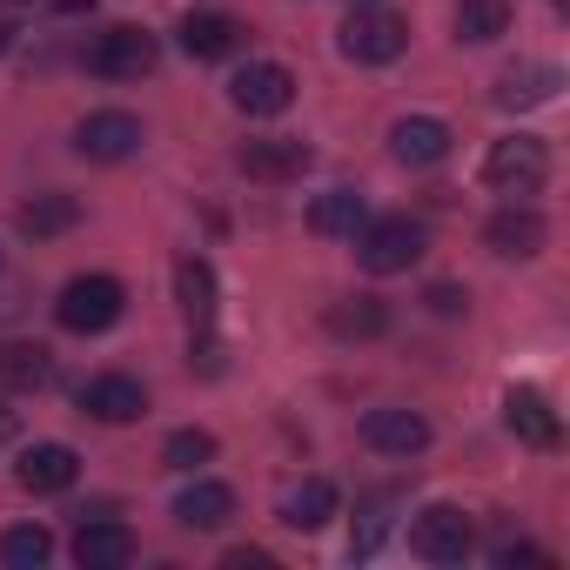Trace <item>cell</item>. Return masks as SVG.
<instances>
[{
	"label": "cell",
	"mask_w": 570,
	"mask_h": 570,
	"mask_svg": "<svg viewBox=\"0 0 570 570\" xmlns=\"http://www.w3.org/2000/svg\"><path fill=\"white\" fill-rule=\"evenodd\" d=\"M141 121L135 115H121V108H101V115H88L81 128H75V148L88 155V161H128V155H141Z\"/></svg>",
	"instance_id": "obj_9"
},
{
	"label": "cell",
	"mask_w": 570,
	"mask_h": 570,
	"mask_svg": "<svg viewBox=\"0 0 570 570\" xmlns=\"http://www.w3.org/2000/svg\"><path fill=\"white\" fill-rule=\"evenodd\" d=\"M8 436H21V416H14L8 403H0V443H8Z\"/></svg>",
	"instance_id": "obj_32"
},
{
	"label": "cell",
	"mask_w": 570,
	"mask_h": 570,
	"mask_svg": "<svg viewBox=\"0 0 570 570\" xmlns=\"http://www.w3.org/2000/svg\"><path fill=\"white\" fill-rule=\"evenodd\" d=\"M503 423H510L530 450H557V436H563V430H557V410H550L537 390H510V396H503Z\"/></svg>",
	"instance_id": "obj_19"
},
{
	"label": "cell",
	"mask_w": 570,
	"mask_h": 570,
	"mask_svg": "<svg viewBox=\"0 0 570 570\" xmlns=\"http://www.w3.org/2000/svg\"><path fill=\"white\" fill-rule=\"evenodd\" d=\"M208 456H215V436H208V430H175V436L161 443V463H168V470H202Z\"/></svg>",
	"instance_id": "obj_29"
},
{
	"label": "cell",
	"mask_w": 570,
	"mask_h": 570,
	"mask_svg": "<svg viewBox=\"0 0 570 570\" xmlns=\"http://www.w3.org/2000/svg\"><path fill=\"white\" fill-rule=\"evenodd\" d=\"M390 510H396V497H370V503H363V523H356V537H350L356 557H376V550H383V537H390V523H396Z\"/></svg>",
	"instance_id": "obj_28"
},
{
	"label": "cell",
	"mask_w": 570,
	"mask_h": 570,
	"mask_svg": "<svg viewBox=\"0 0 570 570\" xmlns=\"http://www.w3.org/2000/svg\"><path fill=\"white\" fill-rule=\"evenodd\" d=\"M350 8H376V0H350Z\"/></svg>",
	"instance_id": "obj_34"
},
{
	"label": "cell",
	"mask_w": 570,
	"mask_h": 570,
	"mask_svg": "<svg viewBox=\"0 0 570 570\" xmlns=\"http://www.w3.org/2000/svg\"><path fill=\"white\" fill-rule=\"evenodd\" d=\"M175 296H181L188 330H195L202 350H208V330H215V268H208L202 255H181V262H175Z\"/></svg>",
	"instance_id": "obj_16"
},
{
	"label": "cell",
	"mask_w": 570,
	"mask_h": 570,
	"mask_svg": "<svg viewBox=\"0 0 570 570\" xmlns=\"http://www.w3.org/2000/svg\"><path fill=\"white\" fill-rule=\"evenodd\" d=\"M262 563H268L262 550H228V570H262Z\"/></svg>",
	"instance_id": "obj_31"
},
{
	"label": "cell",
	"mask_w": 570,
	"mask_h": 570,
	"mask_svg": "<svg viewBox=\"0 0 570 570\" xmlns=\"http://www.w3.org/2000/svg\"><path fill=\"white\" fill-rule=\"evenodd\" d=\"M75 222H81V202H75V195H35V202L21 208V235H35V242L68 235Z\"/></svg>",
	"instance_id": "obj_26"
},
{
	"label": "cell",
	"mask_w": 570,
	"mask_h": 570,
	"mask_svg": "<svg viewBox=\"0 0 570 570\" xmlns=\"http://www.w3.org/2000/svg\"><path fill=\"white\" fill-rule=\"evenodd\" d=\"M450 148H456V135H450V121H436V115H403V121L390 128V155H396L403 168H436Z\"/></svg>",
	"instance_id": "obj_12"
},
{
	"label": "cell",
	"mask_w": 570,
	"mask_h": 570,
	"mask_svg": "<svg viewBox=\"0 0 570 570\" xmlns=\"http://www.w3.org/2000/svg\"><path fill=\"white\" fill-rule=\"evenodd\" d=\"M410 550L423 563H463L476 550V523L456 510V503H430L416 523H410Z\"/></svg>",
	"instance_id": "obj_5"
},
{
	"label": "cell",
	"mask_w": 570,
	"mask_h": 570,
	"mask_svg": "<svg viewBox=\"0 0 570 570\" xmlns=\"http://www.w3.org/2000/svg\"><path fill=\"white\" fill-rule=\"evenodd\" d=\"M228 517H235V490H228V483L195 476V483L175 497V523H188V530H222Z\"/></svg>",
	"instance_id": "obj_20"
},
{
	"label": "cell",
	"mask_w": 570,
	"mask_h": 570,
	"mask_svg": "<svg viewBox=\"0 0 570 570\" xmlns=\"http://www.w3.org/2000/svg\"><path fill=\"white\" fill-rule=\"evenodd\" d=\"M14 48V21H0V55H8Z\"/></svg>",
	"instance_id": "obj_33"
},
{
	"label": "cell",
	"mask_w": 570,
	"mask_h": 570,
	"mask_svg": "<svg viewBox=\"0 0 570 570\" xmlns=\"http://www.w3.org/2000/svg\"><path fill=\"white\" fill-rule=\"evenodd\" d=\"M483 242H490L503 262H530V255H543L550 228H543V215H537L530 202H510V208H497V215L483 222Z\"/></svg>",
	"instance_id": "obj_10"
},
{
	"label": "cell",
	"mask_w": 570,
	"mask_h": 570,
	"mask_svg": "<svg viewBox=\"0 0 570 570\" xmlns=\"http://www.w3.org/2000/svg\"><path fill=\"white\" fill-rule=\"evenodd\" d=\"M383 330H390L383 296H350V303L330 309V336H343V343H370V336H383Z\"/></svg>",
	"instance_id": "obj_25"
},
{
	"label": "cell",
	"mask_w": 570,
	"mask_h": 570,
	"mask_svg": "<svg viewBox=\"0 0 570 570\" xmlns=\"http://www.w3.org/2000/svg\"><path fill=\"white\" fill-rule=\"evenodd\" d=\"M336 517V483L330 476H303L289 497H282V523L289 530H323Z\"/></svg>",
	"instance_id": "obj_21"
},
{
	"label": "cell",
	"mask_w": 570,
	"mask_h": 570,
	"mask_svg": "<svg viewBox=\"0 0 570 570\" xmlns=\"http://www.w3.org/2000/svg\"><path fill=\"white\" fill-rule=\"evenodd\" d=\"M14 476H21V490H35V497H61V490H75L81 456H75L68 443H35V450L14 463Z\"/></svg>",
	"instance_id": "obj_15"
},
{
	"label": "cell",
	"mask_w": 570,
	"mask_h": 570,
	"mask_svg": "<svg viewBox=\"0 0 570 570\" xmlns=\"http://www.w3.org/2000/svg\"><path fill=\"white\" fill-rule=\"evenodd\" d=\"M128 557H135V530H128L121 517L95 510V517L75 530V563H81V570H121Z\"/></svg>",
	"instance_id": "obj_11"
},
{
	"label": "cell",
	"mask_w": 570,
	"mask_h": 570,
	"mask_svg": "<svg viewBox=\"0 0 570 570\" xmlns=\"http://www.w3.org/2000/svg\"><path fill=\"white\" fill-rule=\"evenodd\" d=\"M423 303H430V316H463V309H470V289H456V282H436Z\"/></svg>",
	"instance_id": "obj_30"
},
{
	"label": "cell",
	"mask_w": 570,
	"mask_h": 570,
	"mask_svg": "<svg viewBox=\"0 0 570 570\" xmlns=\"http://www.w3.org/2000/svg\"><path fill=\"white\" fill-rule=\"evenodd\" d=\"M483 181H490L497 195L523 202V195H537V188L550 181V148H543L537 135H510V141H497V148L483 155Z\"/></svg>",
	"instance_id": "obj_3"
},
{
	"label": "cell",
	"mask_w": 570,
	"mask_h": 570,
	"mask_svg": "<svg viewBox=\"0 0 570 570\" xmlns=\"http://www.w3.org/2000/svg\"><path fill=\"white\" fill-rule=\"evenodd\" d=\"M242 48V21L235 14H188L181 21V55L188 61H228Z\"/></svg>",
	"instance_id": "obj_17"
},
{
	"label": "cell",
	"mask_w": 570,
	"mask_h": 570,
	"mask_svg": "<svg viewBox=\"0 0 570 570\" xmlns=\"http://www.w3.org/2000/svg\"><path fill=\"white\" fill-rule=\"evenodd\" d=\"M510 35V0H456V41L490 48Z\"/></svg>",
	"instance_id": "obj_24"
},
{
	"label": "cell",
	"mask_w": 570,
	"mask_h": 570,
	"mask_svg": "<svg viewBox=\"0 0 570 570\" xmlns=\"http://www.w3.org/2000/svg\"><path fill=\"white\" fill-rule=\"evenodd\" d=\"M48 557H55V537L41 523H21V530L0 537V563H8V570H41Z\"/></svg>",
	"instance_id": "obj_27"
},
{
	"label": "cell",
	"mask_w": 570,
	"mask_h": 570,
	"mask_svg": "<svg viewBox=\"0 0 570 570\" xmlns=\"http://www.w3.org/2000/svg\"><path fill=\"white\" fill-rule=\"evenodd\" d=\"M557 88H563V75L550 61H523V68H503L497 108H543V101H557Z\"/></svg>",
	"instance_id": "obj_18"
},
{
	"label": "cell",
	"mask_w": 570,
	"mask_h": 570,
	"mask_svg": "<svg viewBox=\"0 0 570 570\" xmlns=\"http://www.w3.org/2000/svg\"><path fill=\"white\" fill-rule=\"evenodd\" d=\"M148 68H155V35H141V28H108L88 41V75H101V81H141Z\"/></svg>",
	"instance_id": "obj_7"
},
{
	"label": "cell",
	"mask_w": 570,
	"mask_h": 570,
	"mask_svg": "<svg viewBox=\"0 0 570 570\" xmlns=\"http://www.w3.org/2000/svg\"><path fill=\"white\" fill-rule=\"evenodd\" d=\"M403 48H410V21L403 14H390V8H350V21H343V55L350 61L390 68Z\"/></svg>",
	"instance_id": "obj_4"
},
{
	"label": "cell",
	"mask_w": 570,
	"mask_h": 570,
	"mask_svg": "<svg viewBox=\"0 0 570 570\" xmlns=\"http://www.w3.org/2000/svg\"><path fill=\"white\" fill-rule=\"evenodd\" d=\"M423 222L416 215H370L363 228H356V262L370 268V275H403L410 262H423Z\"/></svg>",
	"instance_id": "obj_1"
},
{
	"label": "cell",
	"mask_w": 570,
	"mask_h": 570,
	"mask_svg": "<svg viewBox=\"0 0 570 570\" xmlns=\"http://www.w3.org/2000/svg\"><path fill=\"white\" fill-rule=\"evenodd\" d=\"M363 222H370V202H363L356 188H330V195L309 202V228H316V235H356Z\"/></svg>",
	"instance_id": "obj_22"
},
{
	"label": "cell",
	"mask_w": 570,
	"mask_h": 570,
	"mask_svg": "<svg viewBox=\"0 0 570 570\" xmlns=\"http://www.w3.org/2000/svg\"><path fill=\"white\" fill-rule=\"evenodd\" d=\"M363 443L376 456H416V450H430V423L416 410H370L363 416Z\"/></svg>",
	"instance_id": "obj_14"
},
{
	"label": "cell",
	"mask_w": 570,
	"mask_h": 570,
	"mask_svg": "<svg viewBox=\"0 0 570 570\" xmlns=\"http://www.w3.org/2000/svg\"><path fill=\"white\" fill-rule=\"evenodd\" d=\"M121 309H128V289H121L115 275H75L68 289H61V303H55L61 330H75V336H101V330H115Z\"/></svg>",
	"instance_id": "obj_2"
},
{
	"label": "cell",
	"mask_w": 570,
	"mask_h": 570,
	"mask_svg": "<svg viewBox=\"0 0 570 570\" xmlns=\"http://www.w3.org/2000/svg\"><path fill=\"white\" fill-rule=\"evenodd\" d=\"M228 101L242 108V115H282L296 101V75L282 68V61H248L235 81H228Z\"/></svg>",
	"instance_id": "obj_8"
},
{
	"label": "cell",
	"mask_w": 570,
	"mask_h": 570,
	"mask_svg": "<svg viewBox=\"0 0 570 570\" xmlns=\"http://www.w3.org/2000/svg\"><path fill=\"white\" fill-rule=\"evenodd\" d=\"M81 410H88L95 423H135V416H148V390H141L135 376L108 370V376H95V383L81 390Z\"/></svg>",
	"instance_id": "obj_13"
},
{
	"label": "cell",
	"mask_w": 570,
	"mask_h": 570,
	"mask_svg": "<svg viewBox=\"0 0 570 570\" xmlns=\"http://www.w3.org/2000/svg\"><path fill=\"white\" fill-rule=\"evenodd\" d=\"M309 141H289V135H248L242 148H235V168L248 175V181H303L309 175Z\"/></svg>",
	"instance_id": "obj_6"
},
{
	"label": "cell",
	"mask_w": 570,
	"mask_h": 570,
	"mask_svg": "<svg viewBox=\"0 0 570 570\" xmlns=\"http://www.w3.org/2000/svg\"><path fill=\"white\" fill-rule=\"evenodd\" d=\"M0 383L8 390H48L55 383V356L41 343H0Z\"/></svg>",
	"instance_id": "obj_23"
}]
</instances>
